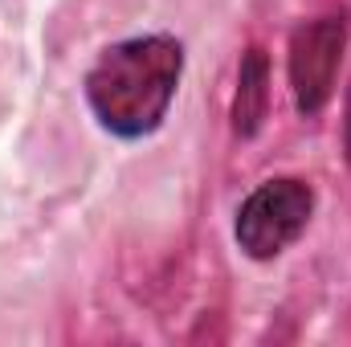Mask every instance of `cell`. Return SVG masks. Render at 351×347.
<instances>
[{
	"instance_id": "cell-2",
	"label": "cell",
	"mask_w": 351,
	"mask_h": 347,
	"mask_svg": "<svg viewBox=\"0 0 351 347\" xmlns=\"http://www.w3.org/2000/svg\"><path fill=\"white\" fill-rule=\"evenodd\" d=\"M311 217H315V188L298 176H278V180L258 184L241 200L233 237L245 258L274 261L306 233Z\"/></svg>"
},
{
	"instance_id": "cell-3",
	"label": "cell",
	"mask_w": 351,
	"mask_h": 347,
	"mask_svg": "<svg viewBox=\"0 0 351 347\" xmlns=\"http://www.w3.org/2000/svg\"><path fill=\"white\" fill-rule=\"evenodd\" d=\"M348 41V12H323L290 33V94L302 119H319L335 94V74Z\"/></svg>"
},
{
	"instance_id": "cell-1",
	"label": "cell",
	"mask_w": 351,
	"mask_h": 347,
	"mask_svg": "<svg viewBox=\"0 0 351 347\" xmlns=\"http://www.w3.org/2000/svg\"><path fill=\"white\" fill-rule=\"evenodd\" d=\"M184 74V45L168 33L127 37L98 53L86 74V102L114 139H147L164 127Z\"/></svg>"
},
{
	"instance_id": "cell-4",
	"label": "cell",
	"mask_w": 351,
	"mask_h": 347,
	"mask_svg": "<svg viewBox=\"0 0 351 347\" xmlns=\"http://www.w3.org/2000/svg\"><path fill=\"white\" fill-rule=\"evenodd\" d=\"M269 115V53L262 45H250L237 62V90H233V135L237 139H254L265 127Z\"/></svg>"
},
{
	"instance_id": "cell-5",
	"label": "cell",
	"mask_w": 351,
	"mask_h": 347,
	"mask_svg": "<svg viewBox=\"0 0 351 347\" xmlns=\"http://www.w3.org/2000/svg\"><path fill=\"white\" fill-rule=\"evenodd\" d=\"M343 152H348V168H351V86H348V102H343Z\"/></svg>"
}]
</instances>
